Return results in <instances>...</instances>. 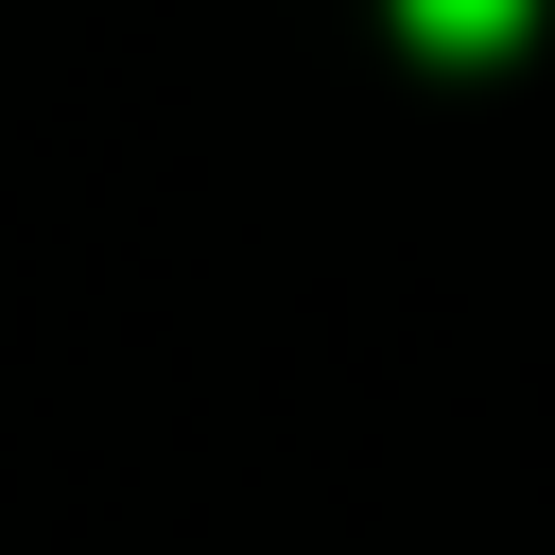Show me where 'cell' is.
I'll list each match as a JSON object with an SVG mask.
<instances>
[{"mask_svg":"<svg viewBox=\"0 0 555 555\" xmlns=\"http://www.w3.org/2000/svg\"><path fill=\"white\" fill-rule=\"evenodd\" d=\"M399 35H416V52H503L520 0H399Z\"/></svg>","mask_w":555,"mask_h":555,"instance_id":"obj_1","label":"cell"}]
</instances>
